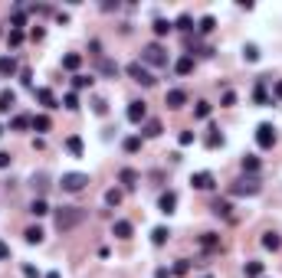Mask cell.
Masks as SVG:
<instances>
[{"instance_id":"1","label":"cell","mask_w":282,"mask_h":278,"mask_svg":"<svg viewBox=\"0 0 282 278\" xmlns=\"http://www.w3.org/2000/svg\"><path fill=\"white\" fill-rule=\"evenodd\" d=\"M86 216L89 213L82 206H63V210H56V229H59V233H69V229H76Z\"/></svg>"},{"instance_id":"2","label":"cell","mask_w":282,"mask_h":278,"mask_svg":"<svg viewBox=\"0 0 282 278\" xmlns=\"http://www.w3.org/2000/svg\"><path fill=\"white\" fill-rule=\"evenodd\" d=\"M259 190H262V183L256 180V177H239V180L230 183V193H233V196H256Z\"/></svg>"},{"instance_id":"3","label":"cell","mask_w":282,"mask_h":278,"mask_svg":"<svg viewBox=\"0 0 282 278\" xmlns=\"http://www.w3.org/2000/svg\"><path fill=\"white\" fill-rule=\"evenodd\" d=\"M141 59H144L148 65H167V53H164L158 43H148V46H144V49H141Z\"/></svg>"},{"instance_id":"4","label":"cell","mask_w":282,"mask_h":278,"mask_svg":"<svg viewBox=\"0 0 282 278\" xmlns=\"http://www.w3.org/2000/svg\"><path fill=\"white\" fill-rule=\"evenodd\" d=\"M86 183H89V173H63V187L66 193H79V190H86Z\"/></svg>"},{"instance_id":"5","label":"cell","mask_w":282,"mask_h":278,"mask_svg":"<svg viewBox=\"0 0 282 278\" xmlns=\"http://www.w3.org/2000/svg\"><path fill=\"white\" fill-rule=\"evenodd\" d=\"M128 75L135 79V82H138V86H144V88H148V86H154V75L148 72V69H144L141 63H131V65H128Z\"/></svg>"},{"instance_id":"6","label":"cell","mask_w":282,"mask_h":278,"mask_svg":"<svg viewBox=\"0 0 282 278\" xmlns=\"http://www.w3.org/2000/svg\"><path fill=\"white\" fill-rule=\"evenodd\" d=\"M256 144H259V148H272V144H276V128H272V125H259V128H256Z\"/></svg>"},{"instance_id":"7","label":"cell","mask_w":282,"mask_h":278,"mask_svg":"<svg viewBox=\"0 0 282 278\" xmlns=\"http://www.w3.org/2000/svg\"><path fill=\"white\" fill-rule=\"evenodd\" d=\"M190 183H194L197 190H213V183H217V180H213V173H210V171H200V173L190 177Z\"/></svg>"},{"instance_id":"8","label":"cell","mask_w":282,"mask_h":278,"mask_svg":"<svg viewBox=\"0 0 282 278\" xmlns=\"http://www.w3.org/2000/svg\"><path fill=\"white\" fill-rule=\"evenodd\" d=\"M144 115H148V105H144V102H131V105H128V121L141 125V121H144Z\"/></svg>"},{"instance_id":"9","label":"cell","mask_w":282,"mask_h":278,"mask_svg":"<svg viewBox=\"0 0 282 278\" xmlns=\"http://www.w3.org/2000/svg\"><path fill=\"white\" fill-rule=\"evenodd\" d=\"M184 102H187V95L181 92V88H171L167 98H164V105H167V108H184Z\"/></svg>"},{"instance_id":"10","label":"cell","mask_w":282,"mask_h":278,"mask_svg":"<svg viewBox=\"0 0 282 278\" xmlns=\"http://www.w3.org/2000/svg\"><path fill=\"white\" fill-rule=\"evenodd\" d=\"M158 206H161V213H174V206H177V193H161V200H158Z\"/></svg>"},{"instance_id":"11","label":"cell","mask_w":282,"mask_h":278,"mask_svg":"<svg viewBox=\"0 0 282 278\" xmlns=\"http://www.w3.org/2000/svg\"><path fill=\"white\" fill-rule=\"evenodd\" d=\"M262 249H269V252L282 249V235L279 233H262Z\"/></svg>"},{"instance_id":"12","label":"cell","mask_w":282,"mask_h":278,"mask_svg":"<svg viewBox=\"0 0 282 278\" xmlns=\"http://www.w3.org/2000/svg\"><path fill=\"white\" fill-rule=\"evenodd\" d=\"M174 72L177 75H190L194 72V59H190V56H181V59L174 63Z\"/></svg>"},{"instance_id":"13","label":"cell","mask_w":282,"mask_h":278,"mask_svg":"<svg viewBox=\"0 0 282 278\" xmlns=\"http://www.w3.org/2000/svg\"><path fill=\"white\" fill-rule=\"evenodd\" d=\"M112 233L118 235V239H131V233H135V229H131V223H128V219H118V223L112 226Z\"/></svg>"},{"instance_id":"14","label":"cell","mask_w":282,"mask_h":278,"mask_svg":"<svg viewBox=\"0 0 282 278\" xmlns=\"http://www.w3.org/2000/svg\"><path fill=\"white\" fill-rule=\"evenodd\" d=\"M204 144H207V148H223V134H220V128H210V131H207Z\"/></svg>"},{"instance_id":"15","label":"cell","mask_w":282,"mask_h":278,"mask_svg":"<svg viewBox=\"0 0 282 278\" xmlns=\"http://www.w3.org/2000/svg\"><path fill=\"white\" fill-rule=\"evenodd\" d=\"M23 239H26L30 246H40V242H43V229H40V226H30V229L23 233Z\"/></svg>"},{"instance_id":"16","label":"cell","mask_w":282,"mask_h":278,"mask_svg":"<svg viewBox=\"0 0 282 278\" xmlns=\"http://www.w3.org/2000/svg\"><path fill=\"white\" fill-rule=\"evenodd\" d=\"M17 72V63H13V56H0V75L7 79V75Z\"/></svg>"},{"instance_id":"17","label":"cell","mask_w":282,"mask_h":278,"mask_svg":"<svg viewBox=\"0 0 282 278\" xmlns=\"http://www.w3.org/2000/svg\"><path fill=\"white\" fill-rule=\"evenodd\" d=\"M36 98H40V105H46V108H56V95L49 92V88H36Z\"/></svg>"},{"instance_id":"18","label":"cell","mask_w":282,"mask_h":278,"mask_svg":"<svg viewBox=\"0 0 282 278\" xmlns=\"http://www.w3.org/2000/svg\"><path fill=\"white\" fill-rule=\"evenodd\" d=\"M200 246H204L207 252H213V249L220 246V239H217V235H213V233H204V235H200Z\"/></svg>"},{"instance_id":"19","label":"cell","mask_w":282,"mask_h":278,"mask_svg":"<svg viewBox=\"0 0 282 278\" xmlns=\"http://www.w3.org/2000/svg\"><path fill=\"white\" fill-rule=\"evenodd\" d=\"M13 102H17V95H13L10 88H7V92H0V111H10Z\"/></svg>"},{"instance_id":"20","label":"cell","mask_w":282,"mask_h":278,"mask_svg":"<svg viewBox=\"0 0 282 278\" xmlns=\"http://www.w3.org/2000/svg\"><path fill=\"white\" fill-rule=\"evenodd\" d=\"M243 171H246V173L253 177V173L259 171V157H253V154H246V157H243Z\"/></svg>"},{"instance_id":"21","label":"cell","mask_w":282,"mask_h":278,"mask_svg":"<svg viewBox=\"0 0 282 278\" xmlns=\"http://www.w3.org/2000/svg\"><path fill=\"white\" fill-rule=\"evenodd\" d=\"M63 65H66V69H69V72H76L79 65H82V56H79V53H69V56H66V59H63Z\"/></svg>"},{"instance_id":"22","label":"cell","mask_w":282,"mask_h":278,"mask_svg":"<svg viewBox=\"0 0 282 278\" xmlns=\"http://www.w3.org/2000/svg\"><path fill=\"white\" fill-rule=\"evenodd\" d=\"M121 183H125L128 190H131V187H138V173L131 171V167H125V171H121Z\"/></svg>"},{"instance_id":"23","label":"cell","mask_w":282,"mask_h":278,"mask_svg":"<svg viewBox=\"0 0 282 278\" xmlns=\"http://www.w3.org/2000/svg\"><path fill=\"white\" fill-rule=\"evenodd\" d=\"M167 235H171V233H167L164 226H158V229H151V242H154V246H164V242H167Z\"/></svg>"},{"instance_id":"24","label":"cell","mask_w":282,"mask_h":278,"mask_svg":"<svg viewBox=\"0 0 282 278\" xmlns=\"http://www.w3.org/2000/svg\"><path fill=\"white\" fill-rule=\"evenodd\" d=\"M30 213H33V216H46V213H49V206H46V200H43V196L30 203Z\"/></svg>"},{"instance_id":"25","label":"cell","mask_w":282,"mask_h":278,"mask_svg":"<svg viewBox=\"0 0 282 278\" xmlns=\"http://www.w3.org/2000/svg\"><path fill=\"white\" fill-rule=\"evenodd\" d=\"M167 33H171V23L164 20V17H158L154 20V36H167Z\"/></svg>"},{"instance_id":"26","label":"cell","mask_w":282,"mask_h":278,"mask_svg":"<svg viewBox=\"0 0 282 278\" xmlns=\"http://www.w3.org/2000/svg\"><path fill=\"white\" fill-rule=\"evenodd\" d=\"M30 125H33V118H26V115H17V118L10 121L13 131H23V128H30Z\"/></svg>"},{"instance_id":"27","label":"cell","mask_w":282,"mask_h":278,"mask_svg":"<svg viewBox=\"0 0 282 278\" xmlns=\"http://www.w3.org/2000/svg\"><path fill=\"white\" fill-rule=\"evenodd\" d=\"M262 275V262H246V278H259Z\"/></svg>"},{"instance_id":"28","label":"cell","mask_w":282,"mask_h":278,"mask_svg":"<svg viewBox=\"0 0 282 278\" xmlns=\"http://www.w3.org/2000/svg\"><path fill=\"white\" fill-rule=\"evenodd\" d=\"M144 134H148V138H158V134H161V121H148V125H144Z\"/></svg>"},{"instance_id":"29","label":"cell","mask_w":282,"mask_h":278,"mask_svg":"<svg viewBox=\"0 0 282 278\" xmlns=\"http://www.w3.org/2000/svg\"><path fill=\"white\" fill-rule=\"evenodd\" d=\"M213 213L223 216V219H230V203L227 200H217V203H213Z\"/></svg>"},{"instance_id":"30","label":"cell","mask_w":282,"mask_h":278,"mask_svg":"<svg viewBox=\"0 0 282 278\" xmlns=\"http://www.w3.org/2000/svg\"><path fill=\"white\" fill-rule=\"evenodd\" d=\"M243 56H246V63H256V59H259V46H243Z\"/></svg>"},{"instance_id":"31","label":"cell","mask_w":282,"mask_h":278,"mask_svg":"<svg viewBox=\"0 0 282 278\" xmlns=\"http://www.w3.org/2000/svg\"><path fill=\"white\" fill-rule=\"evenodd\" d=\"M66 148H69V154L82 157V141H79V138H69V141H66Z\"/></svg>"},{"instance_id":"32","label":"cell","mask_w":282,"mask_h":278,"mask_svg":"<svg viewBox=\"0 0 282 278\" xmlns=\"http://www.w3.org/2000/svg\"><path fill=\"white\" fill-rule=\"evenodd\" d=\"M98 69H102L105 75H118V65L112 63V59H102V63H98Z\"/></svg>"},{"instance_id":"33","label":"cell","mask_w":282,"mask_h":278,"mask_svg":"<svg viewBox=\"0 0 282 278\" xmlns=\"http://www.w3.org/2000/svg\"><path fill=\"white\" fill-rule=\"evenodd\" d=\"M177 30H194V20H190V13H181V17H177Z\"/></svg>"},{"instance_id":"34","label":"cell","mask_w":282,"mask_h":278,"mask_svg":"<svg viewBox=\"0 0 282 278\" xmlns=\"http://www.w3.org/2000/svg\"><path fill=\"white\" fill-rule=\"evenodd\" d=\"M125 150H128V154H138L141 150V138H125Z\"/></svg>"},{"instance_id":"35","label":"cell","mask_w":282,"mask_h":278,"mask_svg":"<svg viewBox=\"0 0 282 278\" xmlns=\"http://www.w3.org/2000/svg\"><path fill=\"white\" fill-rule=\"evenodd\" d=\"M72 86L76 88H89L92 86V75H72Z\"/></svg>"},{"instance_id":"36","label":"cell","mask_w":282,"mask_h":278,"mask_svg":"<svg viewBox=\"0 0 282 278\" xmlns=\"http://www.w3.org/2000/svg\"><path fill=\"white\" fill-rule=\"evenodd\" d=\"M33 128H36V131H49V118L36 115V118H33Z\"/></svg>"},{"instance_id":"37","label":"cell","mask_w":282,"mask_h":278,"mask_svg":"<svg viewBox=\"0 0 282 278\" xmlns=\"http://www.w3.org/2000/svg\"><path fill=\"white\" fill-rule=\"evenodd\" d=\"M190 272V262L187 258H177V265H174V275H187Z\"/></svg>"},{"instance_id":"38","label":"cell","mask_w":282,"mask_h":278,"mask_svg":"<svg viewBox=\"0 0 282 278\" xmlns=\"http://www.w3.org/2000/svg\"><path fill=\"white\" fill-rule=\"evenodd\" d=\"M213 26H217V20H213V17H204L197 30H200V33H210V30H213Z\"/></svg>"},{"instance_id":"39","label":"cell","mask_w":282,"mask_h":278,"mask_svg":"<svg viewBox=\"0 0 282 278\" xmlns=\"http://www.w3.org/2000/svg\"><path fill=\"white\" fill-rule=\"evenodd\" d=\"M105 203H109V206H118V203H121V193H118V190H109V193H105Z\"/></svg>"},{"instance_id":"40","label":"cell","mask_w":282,"mask_h":278,"mask_svg":"<svg viewBox=\"0 0 282 278\" xmlns=\"http://www.w3.org/2000/svg\"><path fill=\"white\" fill-rule=\"evenodd\" d=\"M253 98H256L259 105H266V102H269V95H266V88H262V86H256V92H253Z\"/></svg>"},{"instance_id":"41","label":"cell","mask_w":282,"mask_h":278,"mask_svg":"<svg viewBox=\"0 0 282 278\" xmlns=\"http://www.w3.org/2000/svg\"><path fill=\"white\" fill-rule=\"evenodd\" d=\"M194 115H197V118H207V115H210V105H207V102H197Z\"/></svg>"},{"instance_id":"42","label":"cell","mask_w":282,"mask_h":278,"mask_svg":"<svg viewBox=\"0 0 282 278\" xmlns=\"http://www.w3.org/2000/svg\"><path fill=\"white\" fill-rule=\"evenodd\" d=\"M23 43V30H10V46H20Z\"/></svg>"},{"instance_id":"43","label":"cell","mask_w":282,"mask_h":278,"mask_svg":"<svg viewBox=\"0 0 282 278\" xmlns=\"http://www.w3.org/2000/svg\"><path fill=\"white\" fill-rule=\"evenodd\" d=\"M66 108H69V111H76V108H79V98L72 95V92H69V95H66Z\"/></svg>"},{"instance_id":"44","label":"cell","mask_w":282,"mask_h":278,"mask_svg":"<svg viewBox=\"0 0 282 278\" xmlns=\"http://www.w3.org/2000/svg\"><path fill=\"white\" fill-rule=\"evenodd\" d=\"M177 141H181L184 148H187V144H194V131H181V138H177Z\"/></svg>"},{"instance_id":"45","label":"cell","mask_w":282,"mask_h":278,"mask_svg":"<svg viewBox=\"0 0 282 278\" xmlns=\"http://www.w3.org/2000/svg\"><path fill=\"white\" fill-rule=\"evenodd\" d=\"M95 111H98V115H105V111H109V102H105V98H95Z\"/></svg>"},{"instance_id":"46","label":"cell","mask_w":282,"mask_h":278,"mask_svg":"<svg viewBox=\"0 0 282 278\" xmlns=\"http://www.w3.org/2000/svg\"><path fill=\"white\" fill-rule=\"evenodd\" d=\"M10 161H13L10 154H7V150H0V171H3V167H10Z\"/></svg>"},{"instance_id":"47","label":"cell","mask_w":282,"mask_h":278,"mask_svg":"<svg viewBox=\"0 0 282 278\" xmlns=\"http://www.w3.org/2000/svg\"><path fill=\"white\" fill-rule=\"evenodd\" d=\"M33 187H40V193L46 190V177H43V173H40V177H33Z\"/></svg>"},{"instance_id":"48","label":"cell","mask_w":282,"mask_h":278,"mask_svg":"<svg viewBox=\"0 0 282 278\" xmlns=\"http://www.w3.org/2000/svg\"><path fill=\"white\" fill-rule=\"evenodd\" d=\"M30 36H33V43H40V40H43L46 33H43V30H40V26H33V33H30Z\"/></svg>"},{"instance_id":"49","label":"cell","mask_w":282,"mask_h":278,"mask_svg":"<svg viewBox=\"0 0 282 278\" xmlns=\"http://www.w3.org/2000/svg\"><path fill=\"white\" fill-rule=\"evenodd\" d=\"M223 105H236V95H233V92H223Z\"/></svg>"},{"instance_id":"50","label":"cell","mask_w":282,"mask_h":278,"mask_svg":"<svg viewBox=\"0 0 282 278\" xmlns=\"http://www.w3.org/2000/svg\"><path fill=\"white\" fill-rule=\"evenodd\" d=\"M0 258H10V246L7 242H0Z\"/></svg>"},{"instance_id":"51","label":"cell","mask_w":282,"mask_h":278,"mask_svg":"<svg viewBox=\"0 0 282 278\" xmlns=\"http://www.w3.org/2000/svg\"><path fill=\"white\" fill-rule=\"evenodd\" d=\"M23 275H26V278H36V268H33V265H26V268H23Z\"/></svg>"},{"instance_id":"52","label":"cell","mask_w":282,"mask_h":278,"mask_svg":"<svg viewBox=\"0 0 282 278\" xmlns=\"http://www.w3.org/2000/svg\"><path fill=\"white\" fill-rule=\"evenodd\" d=\"M154 278H171V275H167V268H158V272H154Z\"/></svg>"},{"instance_id":"53","label":"cell","mask_w":282,"mask_h":278,"mask_svg":"<svg viewBox=\"0 0 282 278\" xmlns=\"http://www.w3.org/2000/svg\"><path fill=\"white\" fill-rule=\"evenodd\" d=\"M276 98L282 102V82H276Z\"/></svg>"},{"instance_id":"54","label":"cell","mask_w":282,"mask_h":278,"mask_svg":"<svg viewBox=\"0 0 282 278\" xmlns=\"http://www.w3.org/2000/svg\"><path fill=\"white\" fill-rule=\"evenodd\" d=\"M46 278H59V272H49V275H46Z\"/></svg>"},{"instance_id":"55","label":"cell","mask_w":282,"mask_h":278,"mask_svg":"<svg viewBox=\"0 0 282 278\" xmlns=\"http://www.w3.org/2000/svg\"><path fill=\"white\" fill-rule=\"evenodd\" d=\"M0 134H3V128H0Z\"/></svg>"},{"instance_id":"56","label":"cell","mask_w":282,"mask_h":278,"mask_svg":"<svg viewBox=\"0 0 282 278\" xmlns=\"http://www.w3.org/2000/svg\"><path fill=\"white\" fill-rule=\"evenodd\" d=\"M204 278H210V275H204Z\"/></svg>"}]
</instances>
